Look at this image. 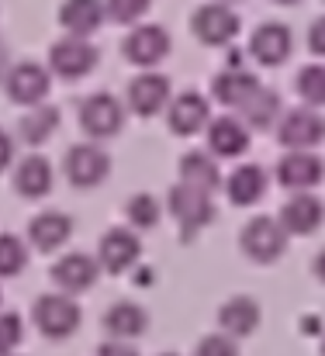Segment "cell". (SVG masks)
Here are the masks:
<instances>
[{"instance_id": "6da1fadb", "label": "cell", "mask_w": 325, "mask_h": 356, "mask_svg": "<svg viewBox=\"0 0 325 356\" xmlns=\"http://www.w3.org/2000/svg\"><path fill=\"white\" fill-rule=\"evenodd\" d=\"M287 232H284V225L277 222V218H270V215H256L246 229H242V236H239V245H242V252L253 259V263H277L280 256H284V249H287Z\"/></svg>"}, {"instance_id": "7a4b0ae2", "label": "cell", "mask_w": 325, "mask_h": 356, "mask_svg": "<svg viewBox=\"0 0 325 356\" xmlns=\"http://www.w3.org/2000/svg\"><path fill=\"white\" fill-rule=\"evenodd\" d=\"M80 308L70 294H42L35 301V325L45 339H66L80 329Z\"/></svg>"}, {"instance_id": "3957f363", "label": "cell", "mask_w": 325, "mask_h": 356, "mask_svg": "<svg viewBox=\"0 0 325 356\" xmlns=\"http://www.w3.org/2000/svg\"><path fill=\"white\" fill-rule=\"evenodd\" d=\"M170 215L184 225V238L194 236L205 225H212V218H215L212 194L208 191H198V187H187V184H177L170 191Z\"/></svg>"}, {"instance_id": "277c9868", "label": "cell", "mask_w": 325, "mask_h": 356, "mask_svg": "<svg viewBox=\"0 0 325 356\" xmlns=\"http://www.w3.org/2000/svg\"><path fill=\"white\" fill-rule=\"evenodd\" d=\"M49 66H52V73H59L66 80H80L97 66V45L90 38L66 35L49 49Z\"/></svg>"}, {"instance_id": "5b68a950", "label": "cell", "mask_w": 325, "mask_h": 356, "mask_svg": "<svg viewBox=\"0 0 325 356\" xmlns=\"http://www.w3.org/2000/svg\"><path fill=\"white\" fill-rule=\"evenodd\" d=\"M277 138H280V145H284L287 152H298V149L315 152V145L325 138V118L315 115L312 108H294V111H287V115L280 118Z\"/></svg>"}, {"instance_id": "8992f818", "label": "cell", "mask_w": 325, "mask_h": 356, "mask_svg": "<svg viewBox=\"0 0 325 356\" xmlns=\"http://www.w3.org/2000/svg\"><path fill=\"white\" fill-rule=\"evenodd\" d=\"M121 52L132 66H142V70H152L156 63L166 59L170 52V31L163 24H138L128 31V38L121 42Z\"/></svg>"}, {"instance_id": "52a82bcc", "label": "cell", "mask_w": 325, "mask_h": 356, "mask_svg": "<svg viewBox=\"0 0 325 356\" xmlns=\"http://www.w3.org/2000/svg\"><path fill=\"white\" fill-rule=\"evenodd\" d=\"M3 87H7V97L14 104H28V108H38L49 94V70L42 63H14L3 76Z\"/></svg>"}, {"instance_id": "ba28073f", "label": "cell", "mask_w": 325, "mask_h": 356, "mask_svg": "<svg viewBox=\"0 0 325 356\" xmlns=\"http://www.w3.org/2000/svg\"><path fill=\"white\" fill-rule=\"evenodd\" d=\"M80 124H84V131H87L90 138H111V135H118L121 124H125V108H121V101H118L114 94H108V90L90 94V97L80 104Z\"/></svg>"}, {"instance_id": "9c48e42d", "label": "cell", "mask_w": 325, "mask_h": 356, "mask_svg": "<svg viewBox=\"0 0 325 356\" xmlns=\"http://www.w3.org/2000/svg\"><path fill=\"white\" fill-rule=\"evenodd\" d=\"M191 28H194L198 42H205V45H228L239 35V14L228 3H205L194 10Z\"/></svg>"}, {"instance_id": "30bf717a", "label": "cell", "mask_w": 325, "mask_h": 356, "mask_svg": "<svg viewBox=\"0 0 325 356\" xmlns=\"http://www.w3.org/2000/svg\"><path fill=\"white\" fill-rule=\"evenodd\" d=\"M63 170H66V180H70L73 187H97V184L108 177L111 159L101 145L84 142V145L66 149V166H63Z\"/></svg>"}, {"instance_id": "8fae6325", "label": "cell", "mask_w": 325, "mask_h": 356, "mask_svg": "<svg viewBox=\"0 0 325 356\" xmlns=\"http://www.w3.org/2000/svg\"><path fill=\"white\" fill-rule=\"evenodd\" d=\"M277 180H280V187H287V191H294V194H305V191L319 187L325 180L322 156L305 152V149L287 152V156L277 163Z\"/></svg>"}, {"instance_id": "7c38bea8", "label": "cell", "mask_w": 325, "mask_h": 356, "mask_svg": "<svg viewBox=\"0 0 325 356\" xmlns=\"http://www.w3.org/2000/svg\"><path fill=\"white\" fill-rule=\"evenodd\" d=\"M166 121H170V131H177V135H198L201 128L212 124V108H208L205 94L184 90V94H177L170 101Z\"/></svg>"}, {"instance_id": "4fadbf2b", "label": "cell", "mask_w": 325, "mask_h": 356, "mask_svg": "<svg viewBox=\"0 0 325 356\" xmlns=\"http://www.w3.org/2000/svg\"><path fill=\"white\" fill-rule=\"evenodd\" d=\"M128 108L138 118H152L170 108V80L163 73H142L128 83Z\"/></svg>"}, {"instance_id": "5bb4252c", "label": "cell", "mask_w": 325, "mask_h": 356, "mask_svg": "<svg viewBox=\"0 0 325 356\" xmlns=\"http://www.w3.org/2000/svg\"><path fill=\"white\" fill-rule=\"evenodd\" d=\"M97 259H90L87 252H66L63 259H56L52 266V280L63 294H84L94 287L97 280Z\"/></svg>"}, {"instance_id": "9a60e30c", "label": "cell", "mask_w": 325, "mask_h": 356, "mask_svg": "<svg viewBox=\"0 0 325 356\" xmlns=\"http://www.w3.org/2000/svg\"><path fill=\"white\" fill-rule=\"evenodd\" d=\"M325 218V204L312 194V191H305V194H294L284 208H280V225H284V232L287 236H312L319 225H322Z\"/></svg>"}, {"instance_id": "2e32d148", "label": "cell", "mask_w": 325, "mask_h": 356, "mask_svg": "<svg viewBox=\"0 0 325 356\" xmlns=\"http://www.w3.org/2000/svg\"><path fill=\"white\" fill-rule=\"evenodd\" d=\"M97 263L108 270V273H125L128 266L138 263V252H142V242L132 229H111L101 236V249H97Z\"/></svg>"}, {"instance_id": "e0dca14e", "label": "cell", "mask_w": 325, "mask_h": 356, "mask_svg": "<svg viewBox=\"0 0 325 356\" xmlns=\"http://www.w3.org/2000/svg\"><path fill=\"white\" fill-rule=\"evenodd\" d=\"M291 31H287V24H280V21H267V24H260L256 31H253V38H249V52H253V59L256 63H263V66H280L287 56H291Z\"/></svg>"}, {"instance_id": "ac0fdd59", "label": "cell", "mask_w": 325, "mask_h": 356, "mask_svg": "<svg viewBox=\"0 0 325 356\" xmlns=\"http://www.w3.org/2000/svg\"><path fill=\"white\" fill-rule=\"evenodd\" d=\"M260 90V80L249 73V70H242V66H228V70H221L215 76V83H212V94H215L218 104H225V108H242L253 94Z\"/></svg>"}, {"instance_id": "d6986e66", "label": "cell", "mask_w": 325, "mask_h": 356, "mask_svg": "<svg viewBox=\"0 0 325 356\" xmlns=\"http://www.w3.org/2000/svg\"><path fill=\"white\" fill-rule=\"evenodd\" d=\"M249 149V128L239 118H215L208 124V152L221 159H235Z\"/></svg>"}, {"instance_id": "ffe728a7", "label": "cell", "mask_w": 325, "mask_h": 356, "mask_svg": "<svg viewBox=\"0 0 325 356\" xmlns=\"http://www.w3.org/2000/svg\"><path fill=\"white\" fill-rule=\"evenodd\" d=\"M218 325H221V332L232 336V339L253 336V332L260 329V305H256L253 298H246V294L228 298V301L221 305V312H218Z\"/></svg>"}, {"instance_id": "44dd1931", "label": "cell", "mask_w": 325, "mask_h": 356, "mask_svg": "<svg viewBox=\"0 0 325 356\" xmlns=\"http://www.w3.org/2000/svg\"><path fill=\"white\" fill-rule=\"evenodd\" d=\"M104 0H63V7H59V24L70 31V35H77V38H90L97 28H101V21H104Z\"/></svg>"}, {"instance_id": "7402d4cb", "label": "cell", "mask_w": 325, "mask_h": 356, "mask_svg": "<svg viewBox=\"0 0 325 356\" xmlns=\"http://www.w3.org/2000/svg\"><path fill=\"white\" fill-rule=\"evenodd\" d=\"M149 329V315L142 305L135 301H118L111 305L108 315H104V332L111 339H121V343H132L135 336H142Z\"/></svg>"}, {"instance_id": "603a6c76", "label": "cell", "mask_w": 325, "mask_h": 356, "mask_svg": "<svg viewBox=\"0 0 325 356\" xmlns=\"http://www.w3.org/2000/svg\"><path fill=\"white\" fill-rule=\"evenodd\" d=\"M14 191L21 197H28V201L49 194L52 191V163L45 156H38V152L35 156H24L17 163V170H14Z\"/></svg>"}, {"instance_id": "cb8c5ba5", "label": "cell", "mask_w": 325, "mask_h": 356, "mask_svg": "<svg viewBox=\"0 0 325 356\" xmlns=\"http://www.w3.org/2000/svg\"><path fill=\"white\" fill-rule=\"evenodd\" d=\"M70 236H73V222H70V215H63V211H42V215H35L31 225H28L31 245L42 249V252L59 249Z\"/></svg>"}, {"instance_id": "d4e9b609", "label": "cell", "mask_w": 325, "mask_h": 356, "mask_svg": "<svg viewBox=\"0 0 325 356\" xmlns=\"http://www.w3.org/2000/svg\"><path fill=\"white\" fill-rule=\"evenodd\" d=\"M225 191H228L232 204H239V208L256 204V201L263 197V191H267V173H263V166H256V163L235 166L232 177H228V184H225Z\"/></svg>"}, {"instance_id": "484cf974", "label": "cell", "mask_w": 325, "mask_h": 356, "mask_svg": "<svg viewBox=\"0 0 325 356\" xmlns=\"http://www.w3.org/2000/svg\"><path fill=\"white\" fill-rule=\"evenodd\" d=\"M218 163L212 152H187L180 156V184L187 187H198V191H215L218 187Z\"/></svg>"}, {"instance_id": "4316f807", "label": "cell", "mask_w": 325, "mask_h": 356, "mask_svg": "<svg viewBox=\"0 0 325 356\" xmlns=\"http://www.w3.org/2000/svg\"><path fill=\"white\" fill-rule=\"evenodd\" d=\"M239 115H242V124L246 128H256V131H263V128H270L277 115H280V97L274 94V90H267V87H260L242 108H239Z\"/></svg>"}, {"instance_id": "83f0119b", "label": "cell", "mask_w": 325, "mask_h": 356, "mask_svg": "<svg viewBox=\"0 0 325 356\" xmlns=\"http://www.w3.org/2000/svg\"><path fill=\"white\" fill-rule=\"evenodd\" d=\"M59 128V111L56 108H31L24 118L17 121V135H21V142H28V145H42L52 131Z\"/></svg>"}, {"instance_id": "f1b7e54d", "label": "cell", "mask_w": 325, "mask_h": 356, "mask_svg": "<svg viewBox=\"0 0 325 356\" xmlns=\"http://www.w3.org/2000/svg\"><path fill=\"white\" fill-rule=\"evenodd\" d=\"M294 90H298V97H301L308 108L325 104V66L322 63L305 66V70L298 73V80H294Z\"/></svg>"}, {"instance_id": "f546056e", "label": "cell", "mask_w": 325, "mask_h": 356, "mask_svg": "<svg viewBox=\"0 0 325 356\" xmlns=\"http://www.w3.org/2000/svg\"><path fill=\"white\" fill-rule=\"evenodd\" d=\"M125 215H128V222L135 229H152L159 222V201L152 194H135V197H128Z\"/></svg>"}, {"instance_id": "4dcf8cb0", "label": "cell", "mask_w": 325, "mask_h": 356, "mask_svg": "<svg viewBox=\"0 0 325 356\" xmlns=\"http://www.w3.org/2000/svg\"><path fill=\"white\" fill-rule=\"evenodd\" d=\"M24 263H28V249H24V242H21L17 236H10V232H3V236H0V277H14V273H21Z\"/></svg>"}, {"instance_id": "1f68e13d", "label": "cell", "mask_w": 325, "mask_h": 356, "mask_svg": "<svg viewBox=\"0 0 325 356\" xmlns=\"http://www.w3.org/2000/svg\"><path fill=\"white\" fill-rule=\"evenodd\" d=\"M149 7H152V0H104L108 17L118 21V24H135V21H142V17L149 14Z\"/></svg>"}, {"instance_id": "d6a6232c", "label": "cell", "mask_w": 325, "mask_h": 356, "mask_svg": "<svg viewBox=\"0 0 325 356\" xmlns=\"http://www.w3.org/2000/svg\"><path fill=\"white\" fill-rule=\"evenodd\" d=\"M21 339H24V322H21V315L3 312V315H0V356H14V350L21 346Z\"/></svg>"}, {"instance_id": "836d02e7", "label": "cell", "mask_w": 325, "mask_h": 356, "mask_svg": "<svg viewBox=\"0 0 325 356\" xmlns=\"http://www.w3.org/2000/svg\"><path fill=\"white\" fill-rule=\"evenodd\" d=\"M194 356H239V346H235V339H232V336L215 332V336H205V339L198 343Z\"/></svg>"}, {"instance_id": "e575fe53", "label": "cell", "mask_w": 325, "mask_h": 356, "mask_svg": "<svg viewBox=\"0 0 325 356\" xmlns=\"http://www.w3.org/2000/svg\"><path fill=\"white\" fill-rule=\"evenodd\" d=\"M308 49H312L315 56H325V14L315 17L312 28H308Z\"/></svg>"}, {"instance_id": "d590c367", "label": "cell", "mask_w": 325, "mask_h": 356, "mask_svg": "<svg viewBox=\"0 0 325 356\" xmlns=\"http://www.w3.org/2000/svg\"><path fill=\"white\" fill-rule=\"evenodd\" d=\"M97 356H138V350L132 343H121V339H108L97 346Z\"/></svg>"}, {"instance_id": "8d00e7d4", "label": "cell", "mask_w": 325, "mask_h": 356, "mask_svg": "<svg viewBox=\"0 0 325 356\" xmlns=\"http://www.w3.org/2000/svg\"><path fill=\"white\" fill-rule=\"evenodd\" d=\"M10 159H14V142H10V135L0 128V170H7Z\"/></svg>"}, {"instance_id": "74e56055", "label": "cell", "mask_w": 325, "mask_h": 356, "mask_svg": "<svg viewBox=\"0 0 325 356\" xmlns=\"http://www.w3.org/2000/svg\"><path fill=\"white\" fill-rule=\"evenodd\" d=\"M312 270H315V277H319V280L325 284V249L319 252V256H315V266H312Z\"/></svg>"}, {"instance_id": "f35d334b", "label": "cell", "mask_w": 325, "mask_h": 356, "mask_svg": "<svg viewBox=\"0 0 325 356\" xmlns=\"http://www.w3.org/2000/svg\"><path fill=\"white\" fill-rule=\"evenodd\" d=\"M7 70H10V66H7V49H3V42H0V76H7Z\"/></svg>"}, {"instance_id": "ab89813d", "label": "cell", "mask_w": 325, "mask_h": 356, "mask_svg": "<svg viewBox=\"0 0 325 356\" xmlns=\"http://www.w3.org/2000/svg\"><path fill=\"white\" fill-rule=\"evenodd\" d=\"M277 3H298V0H277Z\"/></svg>"}, {"instance_id": "60d3db41", "label": "cell", "mask_w": 325, "mask_h": 356, "mask_svg": "<svg viewBox=\"0 0 325 356\" xmlns=\"http://www.w3.org/2000/svg\"><path fill=\"white\" fill-rule=\"evenodd\" d=\"M322 356H325V339H322Z\"/></svg>"}, {"instance_id": "b9f144b4", "label": "cell", "mask_w": 325, "mask_h": 356, "mask_svg": "<svg viewBox=\"0 0 325 356\" xmlns=\"http://www.w3.org/2000/svg\"><path fill=\"white\" fill-rule=\"evenodd\" d=\"M163 356H177V353H163Z\"/></svg>"}]
</instances>
